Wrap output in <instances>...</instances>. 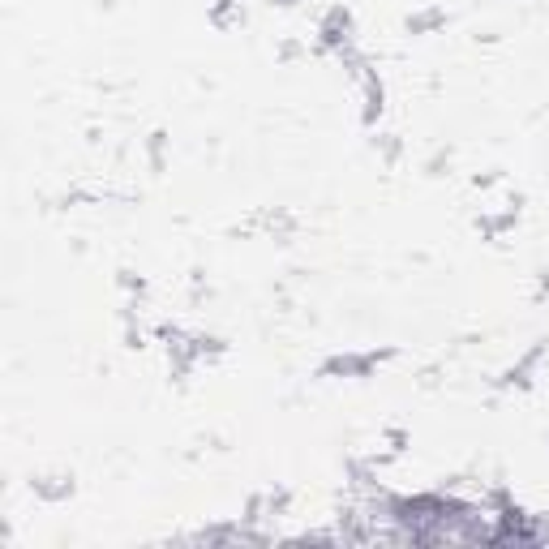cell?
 <instances>
[{
	"instance_id": "6da1fadb",
	"label": "cell",
	"mask_w": 549,
	"mask_h": 549,
	"mask_svg": "<svg viewBox=\"0 0 549 549\" xmlns=\"http://www.w3.org/2000/svg\"><path fill=\"white\" fill-rule=\"evenodd\" d=\"M30 489L39 494L43 502H64L69 494H74V476H64V472H48V476H34V480H30Z\"/></svg>"
},
{
	"instance_id": "7a4b0ae2",
	"label": "cell",
	"mask_w": 549,
	"mask_h": 549,
	"mask_svg": "<svg viewBox=\"0 0 549 549\" xmlns=\"http://www.w3.org/2000/svg\"><path fill=\"white\" fill-rule=\"evenodd\" d=\"M442 22H446V13H442V9H429V13L408 18V30H433V26H442Z\"/></svg>"
}]
</instances>
